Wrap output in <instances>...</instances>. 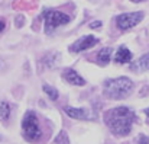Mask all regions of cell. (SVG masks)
<instances>
[{
	"label": "cell",
	"instance_id": "6da1fadb",
	"mask_svg": "<svg viewBox=\"0 0 149 144\" xmlns=\"http://www.w3.org/2000/svg\"><path fill=\"white\" fill-rule=\"evenodd\" d=\"M135 118H136L135 112L129 109L127 106H117V108L109 109L104 114L106 125L114 136H119V137L127 136L132 131Z\"/></svg>",
	"mask_w": 149,
	"mask_h": 144
},
{
	"label": "cell",
	"instance_id": "7a4b0ae2",
	"mask_svg": "<svg viewBox=\"0 0 149 144\" xmlns=\"http://www.w3.org/2000/svg\"><path fill=\"white\" fill-rule=\"evenodd\" d=\"M133 82L129 77L109 79L104 82V95L110 99H125L132 93Z\"/></svg>",
	"mask_w": 149,
	"mask_h": 144
},
{
	"label": "cell",
	"instance_id": "3957f363",
	"mask_svg": "<svg viewBox=\"0 0 149 144\" xmlns=\"http://www.w3.org/2000/svg\"><path fill=\"white\" fill-rule=\"evenodd\" d=\"M22 133L23 137L29 141V143H39L42 138V130L38 121V116L35 112L29 111L25 114L23 119H22Z\"/></svg>",
	"mask_w": 149,
	"mask_h": 144
},
{
	"label": "cell",
	"instance_id": "277c9868",
	"mask_svg": "<svg viewBox=\"0 0 149 144\" xmlns=\"http://www.w3.org/2000/svg\"><path fill=\"white\" fill-rule=\"evenodd\" d=\"M42 18H44V22H45V32L47 34H52L58 26H62V25H67L71 18L64 13V12H59V10H45L42 13Z\"/></svg>",
	"mask_w": 149,
	"mask_h": 144
},
{
	"label": "cell",
	"instance_id": "5b68a950",
	"mask_svg": "<svg viewBox=\"0 0 149 144\" xmlns=\"http://www.w3.org/2000/svg\"><path fill=\"white\" fill-rule=\"evenodd\" d=\"M142 19H143V13L142 12L122 13V15H119L116 18V23H117V28L120 31H127V29H132L133 26H136Z\"/></svg>",
	"mask_w": 149,
	"mask_h": 144
},
{
	"label": "cell",
	"instance_id": "8992f818",
	"mask_svg": "<svg viewBox=\"0 0 149 144\" xmlns=\"http://www.w3.org/2000/svg\"><path fill=\"white\" fill-rule=\"evenodd\" d=\"M64 112L74 119H81V121H91L96 119V114L88 111V109H81V108H71V106H65Z\"/></svg>",
	"mask_w": 149,
	"mask_h": 144
},
{
	"label": "cell",
	"instance_id": "52a82bcc",
	"mask_svg": "<svg viewBox=\"0 0 149 144\" xmlns=\"http://www.w3.org/2000/svg\"><path fill=\"white\" fill-rule=\"evenodd\" d=\"M97 42H99V38H96L94 35H86V37L80 38L78 41H75V42L70 47V49H71L72 52H81V51H86V49H88V48L94 47Z\"/></svg>",
	"mask_w": 149,
	"mask_h": 144
},
{
	"label": "cell",
	"instance_id": "ba28073f",
	"mask_svg": "<svg viewBox=\"0 0 149 144\" xmlns=\"http://www.w3.org/2000/svg\"><path fill=\"white\" fill-rule=\"evenodd\" d=\"M62 77L67 83L72 85V86H84L86 85V80L72 68H67L64 73H62Z\"/></svg>",
	"mask_w": 149,
	"mask_h": 144
},
{
	"label": "cell",
	"instance_id": "9c48e42d",
	"mask_svg": "<svg viewBox=\"0 0 149 144\" xmlns=\"http://www.w3.org/2000/svg\"><path fill=\"white\" fill-rule=\"evenodd\" d=\"M132 60V52L126 47H120L114 54V61L117 64H127Z\"/></svg>",
	"mask_w": 149,
	"mask_h": 144
},
{
	"label": "cell",
	"instance_id": "30bf717a",
	"mask_svg": "<svg viewBox=\"0 0 149 144\" xmlns=\"http://www.w3.org/2000/svg\"><path fill=\"white\" fill-rule=\"evenodd\" d=\"M111 48L107 47V48H101L99 52H97V63L101 64V66H106V64H109L110 63V60H111Z\"/></svg>",
	"mask_w": 149,
	"mask_h": 144
},
{
	"label": "cell",
	"instance_id": "8fae6325",
	"mask_svg": "<svg viewBox=\"0 0 149 144\" xmlns=\"http://www.w3.org/2000/svg\"><path fill=\"white\" fill-rule=\"evenodd\" d=\"M132 70H135V71H146V70H149V52L143 54V55L132 66Z\"/></svg>",
	"mask_w": 149,
	"mask_h": 144
},
{
	"label": "cell",
	"instance_id": "7c38bea8",
	"mask_svg": "<svg viewBox=\"0 0 149 144\" xmlns=\"http://www.w3.org/2000/svg\"><path fill=\"white\" fill-rule=\"evenodd\" d=\"M12 115V109H10V105L4 100L0 102V121L1 122H7L9 118Z\"/></svg>",
	"mask_w": 149,
	"mask_h": 144
},
{
	"label": "cell",
	"instance_id": "4fadbf2b",
	"mask_svg": "<svg viewBox=\"0 0 149 144\" xmlns=\"http://www.w3.org/2000/svg\"><path fill=\"white\" fill-rule=\"evenodd\" d=\"M44 92L48 95V97H49L51 100H56L58 99V96H59V93H58V90L55 89V88H52V86H48V85H44Z\"/></svg>",
	"mask_w": 149,
	"mask_h": 144
},
{
	"label": "cell",
	"instance_id": "5bb4252c",
	"mask_svg": "<svg viewBox=\"0 0 149 144\" xmlns=\"http://www.w3.org/2000/svg\"><path fill=\"white\" fill-rule=\"evenodd\" d=\"M55 144H70L68 134H67L65 131H59L58 136L55 137Z\"/></svg>",
	"mask_w": 149,
	"mask_h": 144
},
{
	"label": "cell",
	"instance_id": "9a60e30c",
	"mask_svg": "<svg viewBox=\"0 0 149 144\" xmlns=\"http://www.w3.org/2000/svg\"><path fill=\"white\" fill-rule=\"evenodd\" d=\"M139 144H149V137L141 136V137H139Z\"/></svg>",
	"mask_w": 149,
	"mask_h": 144
},
{
	"label": "cell",
	"instance_id": "2e32d148",
	"mask_svg": "<svg viewBox=\"0 0 149 144\" xmlns=\"http://www.w3.org/2000/svg\"><path fill=\"white\" fill-rule=\"evenodd\" d=\"M4 28H6V22H4L3 19H0V32H3Z\"/></svg>",
	"mask_w": 149,
	"mask_h": 144
},
{
	"label": "cell",
	"instance_id": "e0dca14e",
	"mask_svg": "<svg viewBox=\"0 0 149 144\" xmlns=\"http://www.w3.org/2000/svg\"><path fill=\"white\" fill-rule=\"evenodd\" d=\"M100 25H101L100 22H93V23H90V28H99Z\"/></svg>",
	"mask_w": 149,
	"mask_h": 144
},
{
	"label": "cell",
	"instance_id": "ac0fdd59",
	"mask_svg": "<svg viewBox=\"0 0 149 144\" xmlns=\"http://www.w3.org/2000/svg\"><path fill=\"white\" fill-rule=\"evenodd\" d=\"M132 1H135V3H139V1H143V0H132Z\"/></svg>",
	"mask_w": 149,
	"mask_h": 144
},
{
	"label": "cell",
	"instance_id": "d6986e66",
	"mask_svg": "<svg viewBox=\"0 0 149 144\" xmlns=\"http://www.w3.org/2000/svg\"><path fill=\"white\" fill-rule=\"evenodd\" d=\"M0 141H1V137H0Z\"/></svg>",
	"mask_w": 149,
	"mask_h": 144
}]
</instances>
